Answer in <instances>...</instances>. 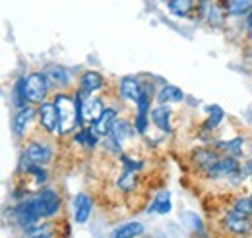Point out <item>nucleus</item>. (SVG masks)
Segmentation results:
<instances>
[{
    "label": "nucleus",
    "instance_id": "1",
    "mask_svg": "<svg viewBox=\"0 0 252 238\" xmlns=\"http://www.w3.org/2000/svg\"><path fill=\"white\" fill-rule=\"evenodd\" d=\"M57 111H59V120H61V128H59V134H68L72 132V128L80 122V107H78V101L76 97H70L66 93H57L55 99H53Z\"/></svg>",
    "mask_w": 252,
    "mask_h": 238
},
{
    "label": "nucleus",
    "instance_id": "2",
    "mask_svg": "<svg viewBox=\"0 0 252 238\" xmlns=\"http://www.w3.org/2000/svg\"><path fill=\"white\" fill-rule=\"evenodd\" d=\"M49 80L45 76V72H35L26 78V97L28 103L32 105H41L45 103V97L49 93Z\"/></svg>",
    "mask_w": 252,
    "mask_h": 238
},
{
    "label": "nucleus",
    "instance_id": "3",
    "mask_svg": "<svg viewBox=\"0 0 252 238\" xmlns=\"http://www.w3.org/2000/svg\"><path fill=\"white\" fill-rule=\"evenodd\" d=\"M33 202H35V208L39 211L41 219H49V217L57 215L59 209H61V196H59V192H55V190H51V188L41 190V192L33 198Z\"/></svg>",
    "mask_w": 252,
    "mask_h": 238
},
{
    "label": "nucleus",
    "instance_id": "4",
    "mask_svg": "<svg viewBox=\"0 0 252 238\" xmlns=\"http://www.w3.org/2000/svg\"><path fill=\"white\" fill-rule=\"evenodd\" d=\"M223 225L231 235H237V237H249L252 233V219L235 209L223 217Z\"/></svg>",
    "mask_w": 252,
    "mask_h": 238
},
{
    "label": "nucleus",
    "instance_id": "5",
    "mask_svg": "<svg viewBox=\"0 0 252 238\" xmlns=\"http://www.w3.org/2000/svg\"><path fill=\"white\" fill-rule=\"evenodd\" d=\"M51 159H53V149L43 142H32L22 155V161L26 163V167H30V165H41L43 167Z\"/></svg>",
    "mask_w": 252,
    "mask_h": 238
},
{
    "label": "nucleus",
    "instance_id": "6",
    "mask_svg": "<svg viewBox=\"0 0 252 238\" xmlns=\"http://www.w3.org/2000/svg\"><path fill=\"white\" fill-rule=\"evenodd\" d=\"M14 219H16V223H18L22 229H30V227L37 225V223L41 221V215H39V211L35 208L33 198L24 200V202H20V204L16 206V209H14Z\"/></svg>",
    "mask_w": 252,
    "mask_h": 238
},
{
    "label": "nucleus",
    "instance_id": "7",
    "mask_svg": "<svg viewBox=\"0 0 252 238\" xmlns=\"http://www.w3.org/2000/svg\"><path fill=\"white\" fill-rule=\"evenodd\" d=\"M37 115H39V124H41V128H43L47 134H57V132H59L61 120H59V111H57L55 103H47V101L41 103Z\"/></svg>",
    "mask_w": 252,
    "mask_h": 238
},
{
    "label": "nucleus",
    "instance_id": "8",
    "mask_svg": "<svg viewBox=\"0 0 252 238\" xmlns=\"http://www.w3.org/2000/svg\"><path fill=\"white\" fill-rule=\"evenodd\" d=\"M94 209V202L88 194H78L74 198V221L78 225H86Z\"/></svg>",
    "mask_w": 252,
    "mask_h": 238
},
{
    "label": "nucleus",
    "instance_id": "9",
    "mask_svg": "<svg viewBox=\"0 0 252 238\" xmlns=\"http://www.w3.org/2000/svg\"><path fill=\"white\" fill-rule=\"evenodd\" d=\"M117 115H119V113H117L115 109H105L103 115L92 124V130H94L99 138L109 136L111 130H113V126H115V122H117Z\"/></svg>",
    "mask_w": 252,
    "mask_h": 238
},
{
    "label": "nucleus",
    "instance_id": "10",
    "mask_svg": "<svg viewBox=\"0 0 252 238\" xmlns=\"http://www.w3.org/2000/svg\"><path fill=\"white\" fill-rule=\"evenodd\" d=\"M33 117H35V111H33L30 105L24 107V109H20V111L16 113V117L12 120V130H14V134H16L18 138H24V136H26V130H28V126L32 124Z\"/></svg>",
    "mask_w": 252,
    "mask_h": 238
},
{
    "label": "nucleus",
    "instance_id": "11",
    "mask_svg": "<svg viewBox=\"0 0 252 238\" xmlns=\"http://www.w3.org/2000/svg\"><path fill=\"white\" fill-rule=\"evenodd\" d=\"M220 159L221 157H218V153H214L210 149H198V151H194V163H196V167L200 171H206L208 175L216 169V165L220 163Z\"/></svg>",
    "mask_w": 252,
    "mask_h": 238
},
{
    "label": "nucleus",
    "instance_id": "12",
    "mask_svg": "<svg viewBox=\"0 0 252 238\" xmlns=\"http://www.w3.org/2000/svg\"><path fill=\"white\" fill-rule=\"evenodd\" d=\"M45 76H47L49 84L57 89H63V88L70 86V72L63 66H49L45 70Z\"/></svg>",
    "mask_w": 252,
    "mask_h": 238
},
{
    "label": "nucleus",
    "instance_id": "13",
    "mask_svg": "<svg viewBox=\"0 0 252 238\" xmlns=\"http://www.w3.org/2000/svg\"><path fill=\"white\" fill-rule=\"evenodd\" d=\"M121 95H123V99L138 103V99L142 95V84L138 82V78H132V76L123 78L121 80Z\"/></svg>",
    "mask_w": 252,
    "mask_h": 238
},
{
    "label": "nucleus",
    "instance_id": "14",
    "mask_svg": "<svg viewBox=\"0 0 252 238\" xmlns=\"http://www.w3.org/2000/svg\"><path fill=\"white\" fill-rule=\"evenodd\" d=\"M134 130H136V126H132L130 122H126V120H117L109 136H111V140H113L117 146H121L123 142H126L128 138L134 136Z\"/></svg>",
    "mask_w": 252,
    "mask_h": 238
},
{
    "label": "nucleus",
    "instance_id": "15",
    "mask_svg": "<svg viewBox=\"0 0 252 238\" xmlns=\"http://www.w3.org/2000/svg\"><path fill=\"white\" fill-rule=\"evenodd\" d=\"M144 231H146V227L140 221H130V223L121 225L119 229H115L111 238H138L144 235Z\"/></svg>",
    "mask_w": 252,
    "mask_h": 238
},
{
    "label": "nucleus",
    "instance_id": "16",
    "mask_svg": "<svg viewBox=\"0 0 252 238\" xmlns=\"http://www.w3.org/2000/svg\"><path fill=\"white\" fill-rule=\"evenodd\" d=\"M152 120L159 130L169 132L171 130V109L167 105H159L152 111Z\"/></svg>",
    "mask_w": 252,
    "mask_h": 238
},
{
    "label": "nucleus",
    "instance_id": "17",
    "mask_svg": "<svg viewBox=\"0 0 252 238\" xmlns=\"http://www.w3.org/2000/svg\"><path fill=\"white\" fill-rule=\"evenodd\" d=\"M101 88H103V76L99 72H86L80 80V89H84L86 93H94Z\"/></svg>",
    "mask_w": 252,
    "mask_h": 238
},
{
    "label": "nucleus",
    "instance_id": "18",
    "mask_svg": "<svg viewBox=\"0 0 252 238\" xmlns=\"http://www.w3.org/2000/svg\"><path fill=\"white\" fill-rule=\"evenodd\" d=\"M183 97H185V93L179 89V88H175V86H165V88H161V91L158 93L159 105L179 103V101H183Z\"/></svg>",
    "mask_w": 252,
    "mask_h": 238
},
{
    "label": "nucleus",
    "instance_id": "19",
    "mask_svg": "<svg viewBox=\"0 0 252 238\" xmlns=\"http://www.w3.org/2000/svg\"><path fill=\"white\" fill-rule=\"evenodd\" d=\"M22 238H53V225L43 223V225H33L30 229H24Z\"/></svg>",
    "mask_w": 252,
    "mask_h": 238
},
{
    "label": "nucleus",
    "instance_id": "20",
    "mask_svg": "<svg viewBox=\"0 0 252 238\" xmlns=\"http://www.w3.org/2000/svg\"><path fill=\"white\" fill-rule=\"evenodd\" d=\"M192 8H194V0H171L169 2V10L179 18L189 16Z\"/></svg>",
    "mask_w": 252,
    "mask_h": 238
},
{
    "label": "nucleus",
    "instance_id": "21",
    "mask_svg": "<svg viewBox=\"0 0 252 238\" xmlns=\"http://www.w3.org/2000/svg\"><path fill=\"white\" fill-rule=\"evenodd\" d=\"M148 211H158L159 215H165L171 211V200H169V194L167 192H159L158 198L152 202V206L148 208Z\"/></svg>",
    "mask_w": 252,
    "mask_h": 238
},
{
    "label": "nucleus",
    "instance_id": "22",
    "mask_svg": "<svg viewBox=\"0 0 252 238\" xmlns=\"http://www.w3.org/2000/svg\"><path fill=\"white\" fill-rule=\"evenodd\" d=\"M252 8V0H229V14L231 16H241V14H247Z\"/></svg>",
    "mask_w": 252,
    "mask_h": 238
},
{
    "label": "nucleus",
    "instance_id": "23",
    "mask_svg": "<svg viewBox=\"0 0 252 238\" xmlns=\"http://www.w3.org/2000/svg\"><path fill=\"white\" fill-rule=\"evenodd\" d=\"M136 173H138V171H126V169H125L123 177L119 178V188H121V190H125V192L134 190V188H136V184H138Z\"/></svg>",
    "mask_w": 252,
    "mask_h": 238
},
{
    "label": "nucleus",
    "instance_id": "24",
    "mask_svg": "<svg viewBox=\"0 0 252 238\" xmlns=\"http://www.w3.org/2000/svg\"><path fill=\"white\" fill-rule=\"evenodd\" d=\"M97 138H99V136L95 134L94 130H82V132L76 134V142L82 144V146H88V148L97 146Z\"/></svg>",
    "mask_w": 252,
    "mask_h": 238
},
{
    "label": "nucleus",
    "instance_id": "25",
    "mask_svg": "<svg viewBox=\"0 0 252 238\" xmlns=\"http://www.w3.org/2000/svg\"><path fill=\"white\" fill-rule=\"evenodd\" d=\"M243 144H245V140H243V138H235V140H231V142H227V144H220V148L225 149V151H227V155L239 157V155H241V151H243Z\"/></svg>",
    "mask_w": 252,
    "mask_h": 238
},
{
    "label": "nucleus",
    "instance_id": "26",
    "mask_svg": "<svg viewBox=\"0 0 252 238\" xmlns=\"http://www.w3.org/2000/svg\"><path fill=\"white\" fill-rule=\"evenodd\" d=\"M221 120H223V111H221L220 107H210V119L206 122V128L208 130L218 128V124H220Z\"/></svg>",
    "mask_w": 252,
    "mask_h": 238
},
{
    "label": "nucleus",
    "instance_id": "27",
    "mask_svg": "<svg viewBox=\"0 0 252 238\" xmlns=\"http://www.w3.org/2000/svg\"><path fill=\"white\" fill-rule=\"evenodd\" d=\"M235 211L252 217V198H239V200L235 202Z\"/></svg>",
    "mask_w": 252,
    "mask_h": 238
},
{
    "label": "nucleus",
    "instance_id": "28",
    "mask_svg": "<svg viewBox=\"0 0 252 238\" xmlns=\"http://www.w3.org/2000/svg\"><path fill=\"white\" fill-rule=\"evenodd\" d=\"M134 124H136V132L144 134V132L148 130V124H150V115H148V113H138Z\"/></svg>",
    "mask_w": 252,
    "mask_h": 238
},
{
    "label": "nucleus",
    "instance_id": "29",
    "mask_svg": "<svg viewBox=\"0 0 252 238\" xmlns=\"http://www.w3.org/2000/svg\"><path fill=\"white\" fill-rule=\"evenodd\" d=\"M247 28H249V35L252 37V12L251 16H249V20H247Z\"/></svg>",
    "mask_w": 252,
    "mask_h": 238
},
{
    "label": "nucleus",
    "instance_id": "30",
    "mask_svg": "<svg viewBox=\"0 0 252 238\" xmlns=\"http://www.w3.org/2000/svg\"><path fill=\"white\" fill-rule=\"evenodd\" d=\"M156 238H169V237H165V235H158Z\"/></svg>",
    "mask_w": 252,
    "mask_h": 238
},
{
    "label": "nucleus",
    "instance_id": "31",
    "mask_svg": "<svg viewBox=\"0 0 252 238\" xmlns=\"http://www.w3.org/2000/svg\"><path fill=\"white\" fill-rule=\"evenodd\" d=\"M163 2H167V4H169V2H171V0H163Z\"/></svg>",
    "mask_w": 252,
    "mask_h": 238
},
{
    "label": "nucleus",
    "instance_id": "32",
    "mask_svg": "<svg viewBox=\"0 0 252 238\" xmlns=\"http://www.w3.org/2000/svg\"><path fill=\"white\" fill-rule=\"evenodd\" d=\"M200 2H210V0H200Z\"/></svg>",
    "mask_w": 252,
    "mask_h": 238
},
{
    "label": "nucleus",
    "instance_id": "33",
    "mask_svg": "<svg viewBox=\"0 0 252 238\" xmlns=\"http://www.w3.org/2000/svg\"><path fill=\"white\" fill-rule=\"evenodd\" d=\"M251 198H252V196H251Z\"/></svg>",
    "mask_w": 252,
    "mask_h": 238
}]
</instances>
